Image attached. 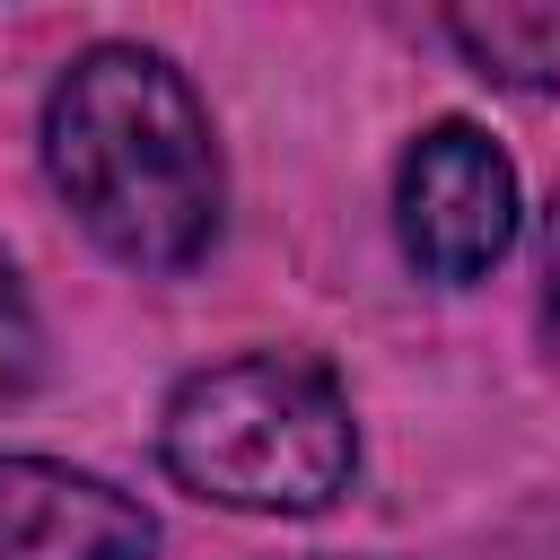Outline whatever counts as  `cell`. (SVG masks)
Listing matches in <instances>:
<instances>
[{
    "mask_svg": "<svg viewBox=\"0 0 560 560\" xmlns=\"http://www.w3.org/2000/svg\"><path fill=\"white\" fill-rule=\"evenodd\" d=\"M158 551V516L79 472V464H44V455H0V560H149Z\"/></svg>",
    "mask_w": 560,
    "mask_h": 560,
    "instance_id": "obj_4",
    "label": "cell"
},
{
    "mask_svg": "<svg viewBox=\"0 0 560 560\" xmlns=\"http://www.w3.org/2000/svg\"><path fill=\"white\" fill-rule=\"evenodd\" d=\"M166 472L245 516H315L359 472V420L324 359L306 350H245L166 394L158 420Z\"/></svg>",
    "mask_w": 560,
    "mask_h": 560,
    "instance_id": "obj_2",
    "label": "cell"
},
{
    "mask_svg": "<svg viewBox=\"0 0 560 560\" xmlns=\"http://www.w3.org/2000/svg\"><path fill=\"white\" fill-rule=\"evenodd\" d=\"M446 35L508 88H551L560 96V9H455Z\"/></svg>",
    "mask_w": 560,
    "mask_h": 560,
    "instance_id": "obj_5",
    "label": "cell"
},
{
    "mask_svg": "<svg viewBox=\"0 0 560 560\" xmlns=\"http://www.w3.org/2000/svg\"><path fill=\"white\" fill-rule=\"evenodd\" d=\"M44 175L131 271H192L219 236V140L192 79L149 44H88L44 96Z\"/></svg>",
    "mask_w": 560,
    "mask_h": 560,
    "instance_id": "obj_1",
    "label": "cell"
},
{
    "mask_svg": "<svg viewBox=\"0 0 560 560\" xmlns=\"http://www.w3.org/2000/svg\"><path fill=\"white\" fill-rule=\"evenodd\" d=\"M35 368H44V332H35V306H26L18 271L0 262V402H18L35 385Z\"/></svg>",
    "mask_w": 560,
    "mask_h": 560,
    "instance_id": "obj_6",
    "label": "cell"
},
{
    "mask_svg": "<svg viewBox=\"0 0 560 560\" xmlns=\"http://www.w3.org/2000/svg\"><path fill=\"white\" fill-rule=\"evenodd\" d=\"M394 236L411 271L464 289L516 245V166L481 122H429L394 166Z\"/></svg>",
    "mask_w": 560,
    "mask_h": 560,
    "instance_id": "obj_3",
    "label": "cell"
},
{
    "mask_svg": "<svg viewBox=\"0 0 560 560\" xmlns=\"http://www.w3.org/2000/svg\"><path fill=\"white\" fill-rule=\"evenodd\" d=\"M542 341H551V359H560V201H551V219H542Z\"/></svg>",
    "mask_w": 560,
    "mask_h": 560,
    "instance_id": "obj_7",
    "label": "cell"
}]
</instances>
